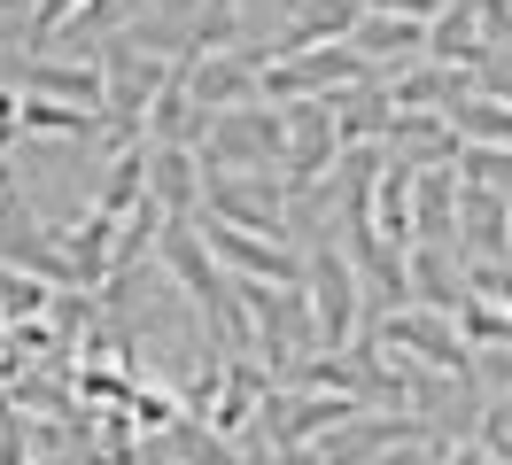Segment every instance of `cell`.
<instances>
[{
	"label": "cell",
	"mask_w": 512,
	"mask_h": 465,
	"mask_svg": "<svg viewBox=\"0 0 512 465\" xmlns=\"http://www.w3.org/2000/svg\"><path fill=\"white\" fill-rule=\"evenodd\" d=\"M202 248H218L225 264H241V272H256V279H280V287H295L303 279V264H295L280 241H264V233H241V225H202Z\"/></svg>",
	"instance_id": "6da1fadb"
},
{
	"label": "cell",
	"mask_w": 512,
	"mask_h": 465,
	"mask_svg": "<svg viewBox=\"0 0 512 465\" xmlns=\"http://www.w3.org/2000/svg\"><path fill=\"white\" fill-rule=\"evenodd\" d=\"M303 272H311V287H319V318H311L319 334H311V341H319V349H342V341H350V303H357L350 264H342L334 248H319V256H311Z\"/></svg>",
	"instance_id": "7a4b0ae2"
},
{
	"label": "cell",
	"mask_w": 512,
	"mask_h": 465,
	"mask_svg": "<svg viewBox=\"0 0 512 465\" xmlns=\"http://www.w3.org/2000/svg\"><path fill=\"white\" fill-rule=\"evenodd\" d=\"M373 341H404V349H419V357H435L443 372H466V349H458V334L443 326V310H396L388 326H373Z\"/></svg>",
	"instance_id": "3957f363"
},
{
	"label": "cell",
	"mask_w": 512,
	"mask_h": 465,
	"mask_svg": "<svg viewBox=\"0 0 512 465\" xmlns=\"http://www.w3.org/2000/svg\"><path fill=\"white\" fill-rule=\"evenodd\" d=\"M404 434H412V419H381V427L334 434V442H326V465H365V458H373V442H404Z\"/></svg>",
	"instance_id": "277c9868"
},
{
	"label": "cell",
	"mask_w": 512,
	"mask_h": 465,
	"mask_svg": "<svg viewBox=\"0 0 512 465\" xmlns=\"http://www.w3.org/2000/svg\"><path fill=\"white\" fill-rule=\"evenodd\" d=\"M450 117L466 124V132H497V140H512V101H497V93H474V101H458Z\"/></svg>",
	"instance_id": "5b68a950"
},
{
	"label": "cell",
	"mask_w": 512,
	"mask_h": 465,
	"mask_svg": "<svg viewBox=\"0 0 512 465\" xmlns=\"http://www.w3.org/2000/svg\"><path fill=\"white\" fill-rule=\"evenodd\" d=\"M466 186H489V194L512 186V148H474L466 155Z\"/></svg>",
	"instance_id": "8992f818"
},
{
	"label": "cell",
	"mask_w": 512,
	"mask_h": 465,
	"mask_svg": "<svg viewBox=\"0 0 512 465\" xmlns=\"http://www.w3.org/2000/svg\"><path fill=\"white\" fill-rule=\"evenodd\" d=\"M0 295H8V310H16V326H24L32 310H47V287H32V279H16V272H0Z\"/></svg>",
	"instance_id": "52a82bcc"
},
{
	"label": "cell",
	"mask_w": 512,
	"mask_h": 465,
	"mask_svg": "<svg viewBox=\"0 0 512 465\" xmlns=\"http://www.w3.org/2000/svg\"><path fill=\"white\" fill-rule=\"evenodd\" d=\"M24 124H32V132H86L94 117H86V109H39V101H32V109H24Z\"/></svg>",
	"instance_id": "ba28073f"
},
{
	"label": "cell",
	"mask_w": 512,
	"mask_h": 465,
	"mask_svg": "<svg viewBox=\"0 0 512 465\" xmlns=\"http://www.w3.org/2000/svg\"><path fill=\"white\" fill-rule=\"evenodd\" d=\"M373 8H412V24H427V16H443V0H373Z\"/></svg>",
	"instance_id": "9c48e42d"
},
{
	"label": "cell",
	"mask_w": 512,
	"mask_h": 465,
	"mask_svg": "<svg viewBox=\"0 0 512 465\" xmlns=\"http://www.w3.org/2000/svg\"><path fill=\"white\" fill-rule=\"evenodd\" d=\"M458 465H481V458H474V450H458Z\"/></svg>",
	"instance_id": "30bf717a"
},
{
	"label": "cell",
	"mask_w": 512,
	"mask_h": 465,
	"mask_svg": "<svg viewBox=\"0 0 512 465\" xmlns=\"http://www.w3.org/2000/svg\"><path fill=\"white\" fill-rule=\"evenodd\" d=\"M505 217H512V202H505Z\"/></svg>",
	"instance_id": "8fae6325"
}]
</instances>
